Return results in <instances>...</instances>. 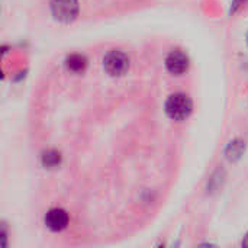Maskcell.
I'll use <instances>...</instances> for the list:
<instances>
[{"instance_id":"obj_11","label":"cell","mask_w":248,"mask_h":248,"mask_svg":"<svg viewBox=\"0 0 248 248\" xmlns=\"http://www.w3.org/2000/svg\"><path fill=\"white\" fill-rule=\"evenodd\" d=\"M247 42H248V33H247Z\"/></svg>"},{"instance_id":"obj_2","label":"cell","mask_w":248,"mask_h":248,"mask_svg":"<svg viewBox=\"0 0 248 248\" xmlns=\"http://www.w3.org/2000/svg\"><path fill=\"white\" fill-rule=\"evenodd\" d=\"M103 65H105V70L113 76V77H119V76H124L128 68H129V58L121 52V51H110L105 60H103Z\"/></svg>"},{"instance_id":"obj_6","label":"cell","mask_w":248,"mask_h":248,"mask_svg":"<svg viewBox=\"0 0 248 248\" xmlns=\"http://www.w3.org/2000/svg\"><path fill=\"white\" fill-rule=\"evenodd\" d=\"M87 65V61L83 55H78V54H74V55H70L67 58V67L68 70L74 71V73H80L86 68Z\"/></svg>"},{"instance_id":"obj_1","label":"cell","mask_w":248,"mask_h":248,"mask_svg":"<svg viewBox=\"0 0 248 248\" xmlns=\"http://www.w3.org/2000/svg\"><path fill=\"white\" fill-rule=\"evenodd\" d=\"M166 112L167 115L174 121H183L186 119L192 112V100L185 93H176L171 94L166 103Z\"/></svg>"},{"instance_id":"obj_9","label":"cell","mask_w":248,"mask_h":248,"mask_svg":"<svg viewBox=\"0 0 248 248\" xmlns=\"http://www.w3.org/2000/svg\"><path fill=\"white\" fill-rule=\"evenodd\" d=\"M244 1H246V0H235V1H234V10L240 6V3H244Z\"/></svg>"},{"instance_id":"obj_5","label":"cell","mask_w":248,"mask_h":248,"mask_svg":"<svg viewBox=\"0 0 248 248\" xmlns=\"http://www.w3.org/2000/svg\"><path fill=\"white\" fill-rule=\"evenodd\" d=\"M166 65H167L170 73L182 74V73H185L187 70L189 60H187L186 54H183L182 51H173V52L169 54V57L166 60Z\"/></svg>"},{"instance_id":"obj_8","label":"cell","mask_w":248,"mask_h":248,"mask_svg":"<svg viewBox=\"0 0 248 248\" xmlns=\"http://www.w3.org/2000/svg\"><path fill=\"white\" fill-rule=\"evenodd\" d=\"M60 161H61L60 153H57L54 150H49L42 155V163H44L45 167H55V166L60 164Z\"/></svg>"},{"instance_id":"obj_7","label":"cell","mask_w":248,"mask_h":248,"mask_svg":"<svg viewBox=\"0 0 248 248\" xmlns=\"http://www.w3.org/2000/svg\"><path fill=\"white\" fill-rule=\"evenodd\" d=\"M244 150H246L244 142L240 141V140H235V141L230 142V145H228V148H227V157H228L230 160H238V158L243 155Z\"/></svg>"},{"instance_id":"obj_3","label":"cell","mask_w":248,"mask_h":248,"mask_svg":"<svg viewBox=\"0 0 248 248\" xmlns=\"http://www.w3.org/2000/svg\"><path fill=\"white\" fill-rule=\"evenodd\" d=\"M51 10L57 20L67 23L76 19L78 13V1L77 0H52Z\"/></svg>"},{"instance_id":"obj_4","label":"cell","mask_w":248,"mask_h":248,"mask_svg":"<svg viewBox=\"0 0 248 248\" xmlns=\"http://www.w3.org/2000/svg\"><path fill=\"white\" fill-rule=\"evenodd\" d=\"M45 224L52 231H61L68 225V215L65 211L60 209V208L51 209L45 215Z\"/></svg>"},{"instance_id":"obj_10","label":"cell","mask_w":248,"mask_h":248,"mask_svg":"<svg viewBox=\"0 0 248 248\" xmlns=\"http://www.w3.org/2000/svg\"><path fill=\"white\" fill-rule=\"evenodd\" d=\"M243 246H244V247H248V234H247V235H246L244 241H243Z\"/></svg>"}]
</instances>
